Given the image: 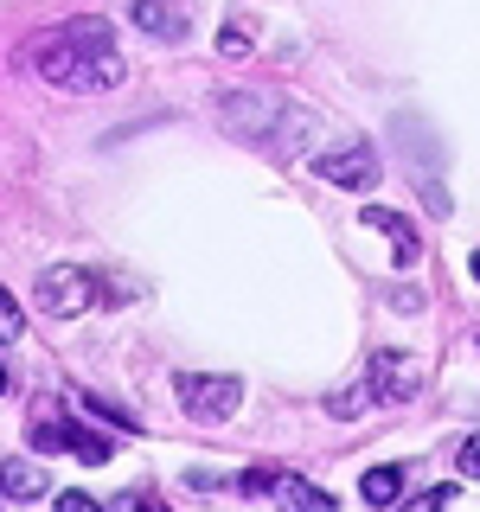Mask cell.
Returning a JSON list of instances; mask_svg holds the SVG:
<instances>
[{"label":"cell","instance_id":"6da1fadb","mask_svg":"<svg viewBox=\"0 0 480 512\" xmlns=\"http://www.w3.org/2000/svg\"><path fill=\"white\" fill-rule=\"evenodd\" d=\"M32 71L64 90H116L122 84V52L109 20H64L45 39H32Z\"/></svg>","mask_w":480,"mask_h":512},{"label":"cell","instance_id":"7a4b0ae2","mask_svg":"<svg viewBox=\"0 0 480 512\" xmlns=\"http://www.w3.org/2000/svg\"><path fill=\"white\" fill-rule=\"evenodd\" d=\"M224 128H231L237 141L269 148V154H295L314 122H308V109L282 103V96H224Z\"/></svg>","mask_w":480,"mask_h":512},{"label":"cell","instance_id":"3957f363","mask_svg":"<svg viewBox=\"0 0 480 512\" xmlns=\"http://www.w3.org/2000/svg\"><path fill=\"white\" fill-rule=\"evenodd\" d=\"M39 308L58 314V320L96 308V276H90L84 263H52V269H39Z\"/></svg>","mask_w":480,"mask_h":512},{"label":"cell","instance_id":"277c9868","mask_svg":"<svg viewBox=\"0 0 480 512\" xmlns=\"http://www.w3.org/2000/svg\"><path fill=\"white\" fill-rule=\"evenodd\" d=\"M180 404L192 423H224L237 404H244V384L237 378H205V372H180Z\"/></svg>","mask_w":480,"mask_h":512},{"label":"cell","instance_id":"5b68a950","mask_svg":"<svg viewBox=\"0 0 480 512\" xmlns=\"http://www.w3.org/2000/svg\"><path fill=\"white\" fill-rule=\"evenodd\" d=\"M32 448H45V455H77V461H109L116 455V442L109 436H90V429H77V423H58V416H39L32 423Z\"/></svg>","mask_w":480,"mask_h":512},{"label":"cell","instance_id":"8992f818","mask_svg":"<svg viewBox=\"0 0 480 512\" xmlns=\"http://www.w3.org/2000/svg\"><path fill=\"white\" fill-rule=\"evenodd\" d=\"M365 391L378 397V404H410L416 391H423V365L410 359V352H372V384Z\"/></svg>","mask_w":480,"mask_h":512},{"label":"cell","instance_id":"52a82bcc","mask_svg":"<svg viewBox=\"0 0 480 512\" xmlns=\"http://www.w3.org/2000/svg\"><path fill=\"white\" fill-rule=\"evenodd\" d=\"M314 173H320V180H333V186H352V192H372V186H378V160H372V148H365V141L314 154Z\"/></svg>","mask_w":480,"mask_h":512},{"label":"cell","instance_id":"ba28073f","mask_svg":"<svg viewBox=\"0 0 480 512\" xmlns=\"http://www.w3.org/2000/svg\"><path fill=\"white\" fill-rule=\"evenodd\" d=\"M365 224H372L378 237H391V263L397 269H410V263H423V237H416V224L404 212H391V205H365L359 212Z\"/></svg>","mask_w":480,"mask_h":512},{"label":"cell","instance_id":"9c48e42d","mask_svg":"<svg viewBox=\"0 0 480 512\" xmlns=\"http://www.w3.org/2000/svg\"><path fill=\"white\" fill-rule=\"evenodd\" d=\"M263 493H276L282 512H333V493L314 487V480H301V474H269Z\"/></svg>","mask_w":480,"mask_h":512},{"label":"cell","instance_id":"30bf717a","mask_svg":"<svg viewBox=\"0 0 480 512\" xmlns=\"http://www.w3.org/2000/svg\"><path fill=\"white\" fill-rule=\"evenodd\" d=\"M128 20H135L141 32H154V39H167V45L186 39V13L167 7V0H135V7H128Z\"/></svg>","mask_w":480,"mask_h":512},{"label":"cell","instance_id":"8fae6325","mask_svg":"<svg viewBox=\"0 0 480 512\" xmlns=\"http://www.w3.org/2000/svg\"><path fill=\"white\" fill-rule=\"evenodd\" d=\"M39 493H45L39 461H7V468H0V500H39Z\"/></svg>","mask_w":480,"mask_h":512},{"label":"cell","instance_id":"7c38bea8","mask_svg":"<svg viewBox=\"0 0 480 512\" xmlns=\"http://www.w3.org/2000/svg\"><path fill=\"white\" fill-rule=\"evenodd\" d=\"M359 493H365L372 506H391L397 493H404V468H397V461H391V468H372V474L359 480Z\"/></svg>","mask_w":480,"mask_h":512},{"label":"cell","instance_id":"4fadbf2b","mask_svg":"<svg viewBox=\"0 0 480 512\" xmlns=\"http://www.w3.org/2000/svg\"><path fill=\"white\" fill-rule=\"evenodd\" d=\"M448 506H455V487L442 480V487H429V493H416V500H404L397 512H448Z\"/></svg>","mask_w":480,"mask_h":512},{"label":"cell","instance_id":"5bb4252c","mask_svg":"<svg viewBox=\"0 0 480 512\" xmlns=\"http://www.w3.org/2000/svg\"><path fill=\"white\" fill-rule=\"evenodd\" d=\"M20 327H26V314L13 308V295L0 288V346H7V340H20Z\"/></svg>","mask_w":480,"mask_h":512},{"label":"cell","instance_id":"9a60e30c","mask_svg":"<svg viewBox=\"0 0 480 512\" xmlns=\"http://www.w3.org/2000/svg\"><path fill=\"white\" fill-rule=\"evenodd\" d=\"M84 404H90V416H103V423H116V429H141V423H135V416H128V410L103 404V397H84Z\"/></svg>","mask_w":480,"mask_h":512},{"label":"cell","instance_id":"2e32d148","mask_svg":"<svg viewBox=\"0 0 480 512\" xmlns=\"http://www.w3.org/2000/svg\"><path fill=\"white\" fill-rule=\"evenodd\" d=\"M218 52H224V58H244V52H250V32H244V26H224V32H218Z\"/></svg>","mask_w":480,"mask_h":512},{"label":"cell","instance_id":"e0dca14e","mask_svg":"<svg viewBox=\"0 0 480 512\" xmlns=\"http://www.w3.org/2000/svg\"><path fill=\"white\" fill-rule=\"evenodd\" d=\"M52 512H103V506H96V500H90V493H77V487H64V493H58V500H52Z\"/></svg>","mask_w":480,"mask_h":512},{"label":"cell","instance_id":"ac0fdd59","mask_svg":"<svg viewBox=\"0 0 480 512\" xmlns=\"http://www.w3.org/2000/svg\"><path fill=\"white\" fill-rule=\"evenodd\" d=\"M359 404H372V391H365V384H359V391H340V397H333V416H359Z\"/></svg>","mask_w":480,"mask_h":512},{"label":"cell","instance_id":"d6986e66","mask_svg":"<svg viewBox=\"0 0 480 512\" xmlns=\"http://www.w3.org/2000/svg\"><path fill=\"white\" fill-rule=\"evenodd\" d=\"M461 474H468V480H480V436H468V442H461Z\"/></svg>","mask_w":480,"mask_h":512},{"label":"cell","instance_id":"ffe728a7","mask_svg":"<svg viewBox=\"0 0 480 512\" xmlns=\"http://www.w3.org/2000/svg\"><path fill=\"white\" fill-rule=\"evenodd\" d=\"M468 269H474V282H480V250H474V256H468Z\"/></svg>","mask_w":480,"mask_h":512},{"label":"cell","instance_id":"44dd1931","mask_svg":"<svg viewBox=\"0 0 480 512\" xmlns=\"http://www.w3.org/2000/svg\"><path fill=\"white\" fill-rule=\"evenodd\" d=\"M0 391H7V372H0Z\"/></svg>","mask_w":480,"mask_h":512},{"label":"cell","instance_id":"7402d4cb","mask_svg":"<svg viewBox=\"0 0 480 512\" xmlns=\"http://www.w3.org/2000/svg\"><path fill=\"white\" fill-rule=\"evenodd\" d=\"M148 512H160V506H148Z\"/></svg>","mask_w":480,"mask_h":512}]
</instances>
